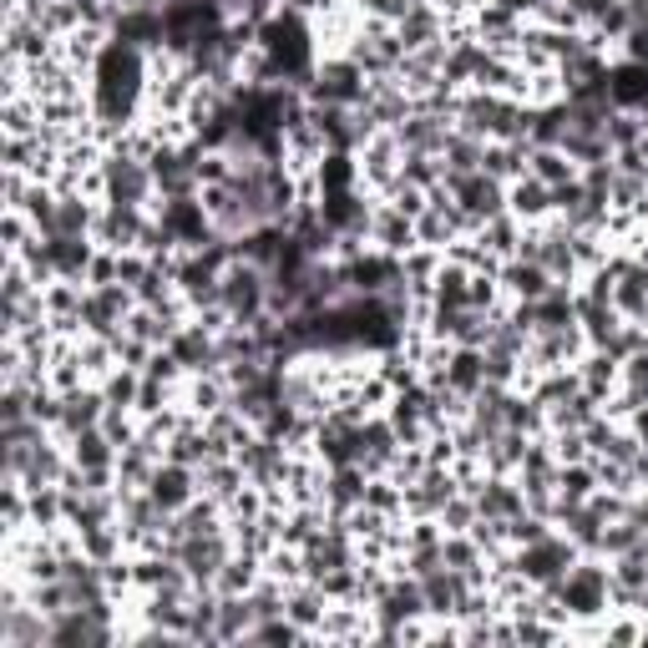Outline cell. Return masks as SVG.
Wrapping results in <instances>:
<instances>
[{
  "label": "cell",
  "mask_w": 648,
  "mask_h": 648,
  "mask_svg": "<svg viewBox=\"0 0 648 648\" xmlns=\"http://www.w3.org/2000/svg\"><path fill=\"white\" fill-rule=\"evenodd\" d=\"M638 522H643V532H648V502H643V512H638Z\"/></svg>",
  "instance_id": "obj_13"
},
{
  "label": "cell",
  "mask_w": 648,
  "mask_h": 648,
  "mask_svg": "<svg viewBox=\"0 0 648 648\" xmlns=\"http://www.w3.org/2000/svg\"><path fill=\"white\" fill-rule=\"evenodd\" d=\"M56 421H61L71 436L92 431V426L102 421V395H92V390H87V395H81V390H76V395H66V400H61V416H56Z\"/></svg>",
  "instance_id": "obj_7"
},
{
  "label": "cell",
  "mask_w": 648,
  "mask_h": 648,
  "mask_svg": "<svg viewBox=\"0 0 648 648\" xmlns=\"http://www.w3.org/2000/svg\"><path fill=\"white\" fill-rule=\"evenodd\" d=\"M638 431H643V441H648V416H643V421H638Z\"/></svg>",
  "instance_id": "obj_14"
},
{
  "label": "cell",
  "mask_w": 648,
  "mask_h": 648,
  "mask_svg": "<svg viewBox=\"0 0 648 648\" xmlns=\"http://www.w3.org/2000/svg\"><path fill=\"white\" fill-rule=\"evenodd\" d=\"M562 173H567V162L557 152H537V178L542 183H562Z\"/></svg>",
  "instance_id": "obj_11"
},
{
  "label": "cell",
  "mask_w": 648,
  "mask_h": 648,
  "mask_svg": "<svg viewBox=\"0 0 648 648\" xmlns=\"http://www.w3.org/2000/svg\"><path fill=\"white\" fill-rule=\"evenodd\" d=\"M542 198H547V188H517V208H522V213H537Z\"/></svg>",
  "instance_id": "obj_12"
},
{
  "label": "cell",
  "mask_w": 648,
  "mask_h": 648,
  "mask_svg": "<svg viewBox=\"0 0 648 648\" xmlns=\"http://www.w3.org/2000/svg\"><path fill=\"white\" fill-rule=\"evenodd\" d=\"M476 507H481L486 517H492V522H512V517L522 512V497L512 492V486H502V481H492V486H486V492L476 497Z\"/></svg>",
  "instance_id": "obj_8"
},
{
  "label": "cell",
  "mask_w": 648,
  "mask_h": 648,
  "mask_svg": "<svg viewBox=\"0 0 648 648\" xmlns=\"http://www.w3.org/2000/svg\"><path fill=\"white\" fill-rule=\"evenodd\" d=\"M573 567V547H567L562 537H537V542H527V552H522V578H532V583H552L557 588V578Z\"/></svg>",
  "instance_id": "obj_3"
},
{
  "label": "cell",
  "mask_w": 648,
  "mask_h": 648,
  "mask_svg": "<svg viewBox=\"0 0 648 648\" xmlns=\"http://www.w3.org/2000/svg\"><path fill=\"white\" fill-rule=\"evenodd\" d=\"M284 613H289L294 623H314V618L324 613V608H319V588H314V593H294V598L284 603Z\"/></svg>",
  "instance_id": "obj_9"
},
{
  "label": "cell",
  "mask_w": 648,
  "mask_h": 648,
  "mask_svg": "<svg viewBox=\"0 0 648 648\" xmlns=\"http://www.w3.org/2000/svg\"><path fill=\"white\" fill-rule=\"evenodd\" d=\"M613 593V578L598 573V567H567V573L557 578V598L567 613H598Z\"/></svg>",
  "instance_id": "obj_2"
},
{
  "label": "cell",
  "mask_w": 648,
  "mask_h": 648,
  "mask_svg": "<svg viewBox=\"0 0 648 648\" xmlns=\"http://www.w3.org/2000/svg\"><path fill=\"white\" fill-rule=\"evenodd\" d=\"M254 638H264V643H289V638H299V628H294V623H279V618H264V623H254Z\"/></svg>",
  "instance_id": "obj_10"
},
{
  "label": "cell",
  "mask_w": 648,
  "mask_h": 648,
  "mask_svg": "<svg viewBox=\"0 0 648 648\" xmlns=\"http://www.w3.org/2000/svg\"><path fill=\"white\" fill-rule=\"evenodd\" d=\"M97 107L107 122H122L132 97H137V76H142V61H137V46L132 41H112L107 56H102V71H97Z\"/></svg>",
  "instance_id": "obj_1"
},
{
  "label": "cell",
  "mask_w": 648,
  "mask_h": 648,
  "mask_svg": "<svg viewBox=\"0 0 648 648\" xmlns=\"http://www.w3.org/2000/svg\"><path fill=\"white\" fill-rule=\"evenodd\" d=\"M147 188H152V173L142 168V162H132V157H112L107 162V193H112V203H142L147 198Z\"/></svg>",
  "instance_id": "obj_4"
},
{
  "label": "cell",
  "mask_w": 648,
  "mask_h": 648,
  "mask_svg": "<svg viewBox=\"0 0 648 648\" xmlns=\"http://www.w3.org/2000/svg\"><path fill=\"white\" fill-rule=\"evenodd\" d=\"M188 471L183 466H168V471H152V481H147V497L162 507V512H178L183 502H188Z\"/></svg>",
  "instance_id": "obj_6"
},
{
  "label": "cell",
  "mask_w": 648,
  "mask_h": 648,
  "mask_svg": "<svg viewBox=\"0 0 648 648\" xmlns=\"http://www.w3.org/2000/svg\"><path fill=\"white\" fill-rule=\"evenodd\" d=\"M259 299H264L259 269H233V274L223 279V304H228L233 319H254V314H259Z\"/></svg>",
  "instance_id": "obj_5"
}]
</instances>
